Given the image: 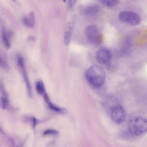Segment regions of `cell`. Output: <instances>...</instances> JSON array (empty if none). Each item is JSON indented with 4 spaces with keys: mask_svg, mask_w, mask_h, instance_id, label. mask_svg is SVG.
Wrapping results in <instances>:
<instances>
[{
    "mask_svg": "<svg viewBox=\"0 0 147 147\" xmlns=\"http://www.w3.org/2000/svg\"><path fill=\"white\" fill-rule=\"evenodd\" d=\"M85 76L88 82L96 87L101 86L104 83L106 74L104 69L97 65H93L87 70Z\"/></svg>",
    "mask_w": 147,
    "mask_h": 147,
    "instance_id": "obj_1",
    "label": "cell"
},
{
    "mask_svg": "<svg viewBox=\"0 0 147 147\" xmlns=\"http://www.w3.org/2000/svg\"><path fill=\"white\" fill-rule=\"evenodd\" d=\"M128 129L132 136H141L147 131V120L141 116L134 117L128 122Z\"/></svg>",
    "mask_w": 147,
    "mask_h": 147,
    "instance_id": "obj_2",
    "label": "cell"
},
{
    "mask_svg": "<svg viewBox=\"0 0 147 147\" xmlns=\"http://www.w3.org/2000/svg\"><path fill=\"white\" fill-rule=\"evenodd\" d=\"M85 35L89 42L93 44L100 45L103 40L102 35L97 26L94 25H91L86 28Z\"/></svg>",
    "mask_w": 147,
    "mask_h": 147,
    "instance_id": "obj_3",
    "label": "cell"
},
{
    "mask_svg": "<svg viewBox=\"0 0 147 147\" xmlns=\"http://www.w3.org/2000/svg\"><path fill=\"white\" fill-rule=\"evenodd\" d=\"M119 18L121 22L132 26L138 25L141 21L139 15L132 11H123L120 12Z\"/></svg>",
    "mask_w": 147,
    "mask_h": 147,
    "instance_id": "obj_4",
    "label": "cell"
},
{
    "mask_svg": "<svg viewBox=\"0 0 147 147\" xmlns=\"http://www.w3.org/2000/svg\"><path fill=\"white\" fill-rule=\"evenodd\" d=\"M111 116L112 121L115 124L120 125L123 123L126 116V111L119 105L113 106L111 110Z\"/></svg>",
    "mask_w": 147,
    "mask_h": 147,
    "instance_id": "obj_5",
    "label": "cell"
},
{
    "mask_svg": "<svg viewBox=\"0 0 147 147\" xmlns=\"http://www.w3.org/2000/svg\"><path fill=\"white\" fill-rule=\"evenodd\" d=\"M95 57L96 60L98 63L102 64H107L111 61L112 54L109 49L105 47H101L97 51Z\"/></svg>",
    "mask_w": 147,
    "mask_h": 147,
    "instance_id": "obj_6",
    "label": "cell"
},
{
    "mask_svg": "<svg viewBox=\"0 0 147 147\" xmlns=\"http://www.w3.org/2000/svg\"><path fill=\"white\" fill-rule=\"evenodd\" d=\"M75 20V17L72 18L66 26L64 34V42L66 46L70 43Z\"/></svg>",
    "mask_w": 147,
    "mask_h": 147,
    "instance_id": "obj_7",
    "label": "cell"
},
{
    "mask_svg": "<svg viewBox=\"0 0 147 147\" xmlns=\"http://www.w3.org/2000/svg\"><path fill=\"white\" fill-rule=\"evenodd\" d=\"M12 35V32L11 31L3 29L2 31V40L4 45L7 49H9L11 47L10 39Z\"/></svg>",
    "mask_w": 147,
    "mask_h": 147,
    "instance_id": "obj_8",
    "label": "cell"
},
{
    "mask_svg": "<svg viewBox=\"0 0 147 147\" xmlns=\"http://www.w3.org/2000/svg\"><path fill=\"white\" fill-rule=\"evenodd\" d=\"M22 21L23 24L27 27L33 28L35 24V16L34 12H30L27 16L23 17Z\"/></svg>",
    "mask_w": 147,
    "mask_h": 147,
    "instance_id": "obj_9",
    "label": "cell"
},
{
    "mask_svg": "<svg viewBox=\"0 0 147 147\" xmlns=\"http://www.w3.org/2000/svg\"><path fill=\"white\" fill-rule=\"evenodd\" d=\"M100 10L99 6L96 4H92L88 5L84 10L86 14L92 16L97 14Z\"/></svg>",
    "mask_w": 147,
    "mask_h": 147,
    "instance_id": "obj_10",
    "label": "cell"
},
{
    "mask_svg": "<svg viewBox=\"0 0 147 147\" xmlns=\"http://www.w3.org/2000/svg\"><path fill=\"white\" fill-rule=\"evenodd\" d=\"M36 89L38 94H43L45 92V90L44 84L41 80L37 81L35 83Z\"/></svg>",
    "mask_w": 147,
    "mask_h": 147,
    "instance_id": "obj_11",
    "label": "cell"
},
{
    "mask_svg": "<svg viewBox=\"0 0 147 147\" xmlns=\"http://www.w3.org/2000/svg\"><path fill=\"white\" fill-rule=\"evenodd\" d=\"M47 102L49 107L51 109L62 114L67 113V110L66 109L57 107L48 101Z\"/></svg>",
    "mask_w": 147,
    "mask_h": 147,
    "instance_id": "obj_12",
    "label": "cell"
},
{
    "mask_svg": "<svg viewBox=\"0 0 147 147\" xmlns=\"http://www.w3.org/2000/svg\"><path fill=\"white\" fill-rule=\"evenodd\" d=\"M103 3L107 6L113 7L118 4L119 0H102Z\"/></svg>",
    "mask_w": 147,
    "mask_h": 147,
    "instance_id": "obj_13",
    "label": "cell"
},
{
    "mask_svg": "<svg viewBox=\"0 0 147 147\" xmlns=\"http://www.w3.org/2000/svg\"><path fill=\"white\" fill-rule=\"evenodd\" d=\"M0 65L1 67L5 70L8 71L9 70L10 66L5 60L1 58Z\"/></svg>",
    "mask_w": 147,
    "mask_h": 147,
    "instance_id": "obj_14",
    "label": "cell"
},
{
    "mask_svg": "<svg viewBox=\"0 0 147 147\" xmlns=\"http://www.w3.org/2000/svg\"><path fill=\"white\" fill-rule=\"evenodd\" d=\"M8 104V100L7 98L1 97L0 98V105L2 108L5 109L6 108Z\"/></svg>",
    "mask_w": 147,
    "mask_h": 147,
    "instance_id": "obj_15",
    "label": "cell"
},
{
    "mask_svg": "<svg viewBox=\"0 0 147 147\" xmlns=\"http://www.w3.org/2000/svg\"><path fill=\"white\" fill-rule=\"evenodd\" d=\"M59 132L57 130L49 129L45 131L43 133V135H47V134H58Z\"/></svg>",
    "mask_w": 147,
    "mask_h": 147,
    "instance_id": "obj_16",
    "label": "cell"
},
{
    "mask_svg": "<svg viewBox=\"0 0 147 147\" xmlns=\"http://www.w3.org/2000/svg\"><path fill=\"white\" fill-rule=\"evenodd\" d=\"M77 0H68V6L69 8H71L75 5Z\"/></svg>",
    "mask_w": 147,
    "mask_h": 147,
    "instance_id": "obj_17",
    "label": "cell"
},
{
    "mask_svg": "<svg viewBox=\"0 0 147 147\" xmlns=\"http://www.w3.org/2000/svg\"><path fill=\"white\" fill-rule=\"evenodd\" d=\"M32 121H33V127L34 128L36 125V119L35 117H33L32 118Z\"/></svg>",
    "mask_w": 147,
    "mask_h": 147,
    "instance_id": "obj_18",
    "label": "cell"
},
{
    "mask_svg": "<svg viewBox=\"0 0 147 147\" xmlns=\"http://www.w3.org/2000/svg\"><path fill=\"white\" fill-rule=\"evenodd\" d=\"M64 2H65L66 0H62Z\"/></svg>",
    "mask_w": 147,
    "mask_h": 147,
    "instance_id": "obj_19",
    "label": "cell"
},
{
    "mask_svg": "<svg viewBox=\"0 0 147 147\" xmlns=\"http://www.w3.org/2000/svg\"><path fill=\"white\" fill-rule=\"evenodd\" d=\"M13 1H15V0H12Z\"/></svg>",
    "mask_w": 147,
    "mask_h": 147,
    "instance_id": "obj_20",
    "label": "cell"
}]
</instances>
